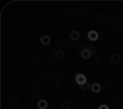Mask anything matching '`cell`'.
Returning <instances> with one entry per match:
<instances>
[{"label":"cell","mask_w":123,"mask_h":109,"mask_svg":"<svg viewBox=\"0 0 123 109\" xmlns=\"http://www.w3.org/2000/svg\"><path fill=\"white\" fill-rule=\"evenodd\" d=\"M76 80L77 82L81 86L87 82L86 77L82 73H79L76 75Z\"/></svg>","instance_id":"1"},{"label":"cell","mask_w":123,"mask_h":109,"mask_svg":"<svg viewBox=\"0 0 123 109\" xmlns=\"http://www.w3.org/2000/svg\"><path fill=\"white\" fill-rule=\"evenodd\" d=\"M88 38L91 40H96L98 38V33L95 31L91 30L89 31L88 33Z\"/></svg>","instance_id":"2"},{"label":"cell","mask_w":123,"mask_h":109,"mask_svg":"<svg viewBox=\"0 0 123 109\" xmlns=\"http://www.w3.org/2000/svg\"><path fill=\"white\" fill-rule=\"evenodd\" d=\"M82 56L84 59H87L90 57L91 53L89 50L88 49H84L82 52Z\"/></svg>","instance_id":"3"},{"label":"cell","mask_w":123,"mask_h":109,"mask_svg":"<svg viewBox=\"0 0 123 109\" xmlns=\"http://www.w3.org/2000/svg\"><path fill=\"white\" fill-rule=\"evenodd\" d=\"M92 90L94 92L98 93L101 90V87L100 84L98 83H94L92 86Z\"/></svg>","instance_id":"4"},{"label":"cell","mask_w":123,"mask_h":109,"mask_svg":"<svg viewBox=\"0 0 123 109\" xmlns=\"http://www.w3.org/2000/svg\"><path fill=\"white\" fill-rule=\"evenodd\" d=\"M50 41V38L48 35H43L41 38V42L44 45H48Z\"/></svg>","instance_id":"5"},{"label":"cell","mask_w":123,"mask_h":109,"mask_svg":"<svg viewBox=\"0 0 123 109\" xmlns=\"http://www.w3.org/2000/svg\"><path fill=\"white\" fill-rule=\"evenodd\" d=\"M47 103L46 101L44 100H41L38 102V107L41 109H44L47 107Z\"/></svg>","instance_id":"6"},{"label":"cell","mask_w":123,"mask_h":109,"mask_svg":"<svg viewBox=\"0 0 123 109\" xmlns=\"http://www.w3.org/2000/svg\"><path fill=\"white\" fill-rule=\"evenodd\" d=\"M70 37L73 40H77L80 37L79 33L77 31H73L71 33Z\"/></svg>","instance_id":"7"},{"label":"cell","mask_w":123,"mask_h":109,"mask_svg":"<svg viewBox=\"0 0 123 109\" xmlns=\"http://www.w3.org/2000/svg\"><path fill=\"white\" fill-rule=\"evenodd\" d=\"M111 61L113 63H117L120 61V57L117 54H114L111 56Z\"/></svg>","instance_id":"8"},{"label":"cell","mask_w":123,"mask_h":109,"mask_svg":"<svg viewBox=\"0 0 123 109\" xmlns=\"http://www.w3.org/2000/svg\"><path fill=\"white\" fill-rule=\"evenodd\" d=\"M64 55L63 52L61 51H59L57 52L56 53V57L59 59H61L63 57Z\"/></svg>","instance_id":"9"},{"label":"cell","mask_w":123,"mask_h":109,"mask_svg":"<svg viewBox=\"0 0 123 109\" xmlns=\"http://www.w3.org/2000/svg\"><path fill=\"white\" fill-rule=\"evenodd\" d=\"M81 88L83 89V90H86L89 87V84L87 82L86 83L84 84L81 85Z\"/></svg>","instance_id":"10"},{"label":"cell","mask_w":123,"mask_h":109,"mask_svg":"<svg viewBox=\"0 0 123 109\" xmlns=\"http://www.w3.org/2000/svg\"><path fill=\"white\" fill-rule=\"evenodd\" d=\"M68 103L67 102H65L62 104V108L63 109H66L68 108Z\"/></svg>","instance_id":"11"},{"label":"cell","mask_w":123,"mask_h":109,"mask_svg":"<svg viewBox=\"0 0 123 109\" xmlns=\"http://www.w3.org/2000/svg\"><path fill=\"white\" fill-rule=\"evenodd\" d=\"M99 109H109V108L107 105H102L99 107Z\"/></svg>","instance_id":"12"}]
</instances>
